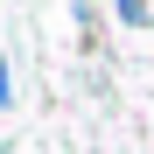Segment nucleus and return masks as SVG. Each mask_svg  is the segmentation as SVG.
<instances>
[{
  "label": "nucleus",
  "instance_id": "f257e3e1",
  "mask_svg": "<svg viewBox=\"0 0 154 154\" xmlns=\"http://www.w3.org/2000/svg\"><path fill=\"white\" fill-rule=\"evenodd\" d=\"M119 21H126V28H140V21H147V0H119Z\"/></svg>",
  "mask_w": 154,
  "mask_h": 154
},
{
  "label": "nucleus",
  "instance_id": "f03ea898",
  "mask_svg": "<svg viewBox=\"0 0 154 154\" xmlns=\"http://www.w3.org/2000/svg\"><path fill=\"white\" fill-rule=\"evenodd\" d=\"M7 98H14V84H7V56H0V105H7Z\"/></svg>",
  "mask_w": 154,
  "mask_h": 154
}]
</instances>
